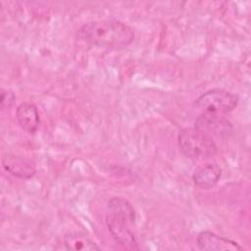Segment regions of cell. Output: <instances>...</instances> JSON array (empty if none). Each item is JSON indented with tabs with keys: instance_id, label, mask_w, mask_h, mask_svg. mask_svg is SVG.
Wrapping results in <instances>:
<instances>
[{
	"instance_id": "cell-11",
	"label": "cell",
	"mask_w": 251,
	"mask_h": 251,
	"mask_svg": "<svg viewBox=\"0 0 251 251\" xmlns=\"http://www.w3.org/2000/svg\"><path fill=\"white\" fill-rule=\"evenodd\" d=\"M108 211L126 218L132 224L135 220V211L132 205L125 198L113 197L108 201Z\"/></svg>"
},
{
	"instance_id": "cell-10",
	"label": "cell",
	"mask_w": 251,
	"mask_h": 251,
	"mask_svg": "<svg viewBox=\"0 0 251 251\" xmlns=\"http://www.w3.org/2000/svg\"><path fill=\"white\" fill-rule=\"evenodd\" d=\"M64 245L68 250H99L100 247L91 240L86 234L74 231L66 233L63 239Z\"/></svg>"
},
{
	"instance_id": "cell-1",
	"label": "cell",
	"mask_w": 251,
	"mask_h": 251,
	"mask_svg": "<svg viewBox=\"0 0 251 251\" xmlns=\"http://www.w3.org/2000/svg\"><path fill=\"white\" fill-rule=\"evenodd\" d=\"M77 37L89 46L119 51L132 43L134 30L127 24L116 20L92 21L79 27Z\"/></svg>"
},
{
	"instance_id": "cell-7",
	"label": "cell",
	"mask_w": 251,
	"mask_h": 251,
	"mask_svg": "<svg viewBox=\"0 0 251 251\" xmlns=\"http://www.w3.org/2000/svg\"><path fill=\"white\" fill-rule=\"evenodd\" d=\"M196 243L199 249L206 251H224V250H242L236 241L218 235L215 232L204 230L198 233Z\"/></svg>"
},
{
	"instance_id": "cell-12",
	"label": "cell",
	"mask_w": 251,
	"mask_h": 251,
	"mask_svg": "<svg viewBox=\"0 0 251 251\" xmlns=\"http://www.w3.org/2000/svg\"><path fill=\"white\" fill-rule=\"evenodd\" d=\"M15 102V95L11 90L8 89H2L1 90V109L6 110L12 107V105Z\"/></svg>"
},
{
	"instance_id": "cell-3",
	"label": "cell",
	"mask_w": 251,
	"mask_h": 251,
	"mask_svg": "<svg viewBox=\"0 0 251 251\" xmlns=\"http://www.w3.org/2000/svg\"><path fill=\"white\" fill-rule=\"evenodd\" d=\"M238 95L223 88H214L202 93L194 106L203 113L226 114L234 110L238 104Z\"/></svg>"
},
{
	"instance_id": "cell-2",
	"label": "cell",
	"mask_w": 251,
	"mask_h": 251,
	"mask_svg": "<svg viewBox=\"0 0 251 251\" xmlns=\"http://www.w3.org/2000/svg\"><path fill=\"white\" fill-rule=\"evenodd\" d=\"M180 151L189 159L195 161L207 160L214 157L218 147L210 135L196 127H184L177 135Z\"/></svg>"
},
{
	"instance_id": "cell-4",
	"label": "cell",
	"mask_w": 251,
	"mask_h": 251,
	"mask_svg": "<svg viewBox=\"0 0 251 251\" xmlns=\"http://www.w3.org/2000/svg\"><path fill=\"white\" fill-rule=\"evenodd\" d=\"M106 225L112 238L117 244L127 250L139 249L137 240L129 228L132 223L127 219L118 214L108 212L106 215Z\"/></svg>"
},
{
	"instance_id": "cell-8",
	"label": "cell",
	"mask_w": 251,
	"mask_h": 251,
	"mask_svg": "<svg viewBox=\"0 0 251 251\" xmlns=\"http://www.w3.org/2000/svg\"><path fill=\"white\" fill-rule=\"evenodd\" d=\"M222 176V169L215 162L199 165L192 174L194 183L202 189L213 188Z\"/></svg>"
},
{
	"instance_id": "cell-9",
	"label": "cell",
	"mask_w": 251,
	"mask_h": 251,
	"mask_svg": "<svg viewBox=\"0 0 251 251\" xmlns=\"http://www.w3.org/2000/svg\"><path fill=\"white\" fill-rule=\"evenodd\" d=\"M16 118L19 126L29 134H34L40 125V117L37 107L30 102L20 104L16 110Z\"/></svg>"
},
{
	"instance_id": "cell-6",
	"label": "cell",
	"mask_w": 251,
	"mask_h": 251,
	"mask_svg": "<svg viewBox=\"0 0 251 251\" xmlns=\"http://www.w3.org/2000/svg\"><path fill=\"white\" fill-rule=\"evenodd\" d=\"M2 166L8 173L23 179L32 177L36 172V166L33 161L11 153L3 154Z\"/></svg>"
},
{
	"instance_id": "cell-5",
	"label": "cell",
	"mask_w": 251,
	"mask_h": 251,
	"mask_svg": "<svg viewBox=\"0 0 251 251\" xmlns=\"http://www.w3.org/2000/svg\"><path fill=\"white\" fill-rule=\"evenodd\" d=\"M194 127L202 130L211 137L226 138L233 133V125L221 114L203 113L195 121Z\"/></svg>"
}]
</instances>
